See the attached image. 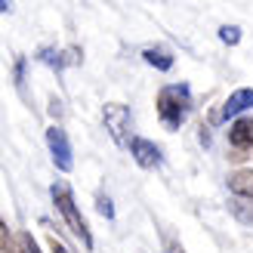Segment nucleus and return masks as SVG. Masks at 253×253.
Masks as SVG:
<instances>
[{
    "label": "nucleus",
    "mask_w": 253,
    "mask_h": 253,
    "mask_svg": "<svg viewBox=\"0 0 253 253\" xmlns=\"http://www.w3.org/2000/svg\"><path fill=\"white\" fill-rule=\"evenodd\" d=\"M192 111V90L188 84H167L158 93V121L167 130H179Z\"/></svg>",
    "instance_id": "nucleus-1"
},
{
    "label": "nucleus",
    "mask_w": 253,
    "mask_h": 253,
    "mask_svg": "<svg viewBox=\"0 0 253 253\" xmlns=\"http://www.w3.org/2000/svg\"><path fill=\"white\" fill-rule=\"evenodd\" d=\"M49 195H53V204H56V210L62 213V219H65V225L71 229V235L78 238V241H81L86 250H93V235H90V225H86V219L81 216L78 204H74V195H71L68 182H62V179H59V182H53Z\"/></svg>",
    "instance_id": "nucleus-2"
},
{
    "label": "nucleus",
    "mask_w": 253,
    "mask_h": 253,
    "mask_svg": "<svg viewBox=\"0 0 253 253\" xmlns=\"http://www.w3.org/2000/svg\"><path fill=\"white\" fill-rule=\"evenodd\" d=\"M102 121H105L108 136L115 139V145L126 148V142H130V136H133V111H130V105L108 102L105 111H102Z\"/></svg>",
    "instance_id": "nucleus-3"
},
{
    "label": "nucleus",
    "mask_w": 253,
    "mask_h": 253,
    "mask_svg": "<svg viewBox=\"0 0 253 253\" xmlns=\"http://www.w3.org/2000/svg\"><path fill=\"white\" fill-rule=\"evenodd\" d=\"M46 145H49V158H53L56 170L71 173V167H74V151H71V142H68V133L62 130L59 124H53L46 130Z\"/></svg>",
    "instance_id": "nucleus-4"
},
{
    "label": "nucleus",
    "mask_w": 253,
    "mask_h": 253,
    "mask_svg": "<svg viewBox=\"0 0 253 253\" xmlns=\"http://www.w3.org/2000/svg\"><path fill=\"white\" fill-rule=\"evenodd\" d=\"M41 65L46 68H53L56 74H62L65 68L71 65H81L84 62V53H81V46H68V49H53V46H41L37 49V56H34Z\"/></svg>",
    "instance_id": "nucleus-5"
},
{
    "label": "nucleus",
    "mask_w": 253,
    "mask_h": 253,
    "mask_svg": "<svg viewBox=\"0 0 253 253\" xmlns=\"http://www.w3.org/2000/svg\"><path fill=\"white\" fill-rule=\"evenodd\" d=\"M126 148H130V155L133 161L139 164L142 170H158L161 164H164V155H161V148L151 142V139H142V136H130V142H126Z\"/></svg>",
    "instance_id": "nucleus-6"
},
{
    "label": "nucleus",
    "mask_w": 253,
    "mask_h": 253,
    "mask_svg": "<svg viewBox=\"0 0 253 253\" xmlns=\"http://www.w3.org/2000/svg\"><path fill=\"white\" fill-rule=\"evenodd\" d=\"M250 108H253V90H250V86H241V90H235V93L222 102V108L213 115V121H216V124L232 121V118L244 115V111H250Z\"/></svg>",
    "instance_id": "nucleus-7"
},
{
    "label": "nucleus",
    "mask_w": 253,
    "mask_h": 253,
    "mask_svg": "<svg viewBox=\"0 0 253 253\" xmlns=\"http://www.w3.org/2000/svg\"><path fill=\"white\" fill-rule=\"evenodd\" d=\"M229 142L235 148H253V118H244V115H238L232 118V126H229Z\"/></svg>",
    "instance_id": "nucleus-8"
},
{
    "label": "nucleus",
    "mask_w": 253,
    "mask_h": 253,
    "mask_svg": "<svg viewBox=\"0 0 253 253\" xmlns=\"http://www.w3.org/2000/svg\"><path fill=\"white\" fill-rule=\"evenodd\" d=\"M229 192L244 201H253V170H235L229 176Z\"/></svg>",
    "instance_id": "nucleus-9"
},
{
    "label": "nucleus",
    "mask_w": 253,
    "mask_h": 253,
    "mask_svg": "<svg viewBox=\"0 0 253 253\" xmlns=\"http://www.w3.org/2000/svg\"><path fill=\"white\" fill-rule=\"evenodd\" d=\"M142 59L148 62L151 68H158V71H170L173 68V53H170V49H164V46H148L145 53H142Z\"/></svg>",
    "instance_id": "nucleus-10"
},
{
    "label": "nucleus",
    "mask_w": 253,
    "mask_h": 253,
    "mask_svg": "<svg viewBox=\"0 0 253 253\" xmlns=\"http://www.w3.org/2000/svg\"><path fill=\"white\" fill-rule=\"evenodd\" d=\"M219 41L225 46H238V43H241V28H238V25H222V28H219Z\"/></svg>",
    "instance_id": "nucleus-11"
},
{
    "label": "nucleus",
    "mask_w": 253,
    "mask_h": 253,
    "mask_svg": "<svg viewBox=\"0 0 253 253\" xmlns=\"http://www.w3.org/2000/svg\"><path fill=\"white\" fill-rule=\"evenodd\" d=\"M19 244H22L25 253H41V247H37V241L31 238V232H22V235H19Z\"/></svg>",
    "instance_id": "nucleus-12"
},
{
    "label": "nucleus",
    "mask_w": 253,
    "mask_h": 253,
    "mask_svg": "<svg viewBox=\"0 0 253 253\" xmlns=\"http://www.w3.org/2000/svg\"><path fill=\"white\" fill-rule=\"evenodd\" d=\"M96 210L102 213L105 219H115V207H111V201H108V198H102V195H99V201H96Z\"/></svg>",
    "instance_id": "nucleus-13"
},
{
    "label": "nucleus",
    "mask_w": 253,
    "mask_h": 253,
    "mask_svg": "<svg viewBox=\"0 0 253 253\" xmlns=\"http://www.w3.org/2000/svg\"><path fill=\"white\" fill-rule=\"evenodd\" d=\"M16 86H19V93L25 90V56L16 59Z\"/></svg>",
    "instance_id": "nucleus-14"
},
{
    "label": "nucleus",
    "mask_w": 253,
    "mask_h": 253,
    "mask_svg": "<svg viewBox=\"0 0 253 253\" xmlns=\"http://www.w3.org/2000/svg\"><path fill=\"white\" fill-rule=\"evenodd\" d=\"M164 253H185V247L179 241H167V244H164Z\"/></svg>",
    "instance_id": "nucleus-15"
},
{
    "label": "nucleus",
    "mask_w": 253,
    "mask_h": 253,
    "mask_svg": "<svg viewBox=\"0 0 253 253\" xmlns=\"http://www.w3.org/2000/svg\"><path fill=\"white\" fill-rule=\"evenodd\" d=\"M6 241H9V229H6V222L0 219V247H3Z\"/></svg>",
    "instance_id": "nucleus-16"
},
{
    "label": "nucleus",
    "mask_w": 253,
    "mask_h": 253,
    "mask_svg": "<svg viewBox=\"0 0 253 253\" xmlns=\"http://www.w3.org/2000/svg\"><path fill=\"white\" fill-rule=\"evenodd\" d=\"M0 253H25V250H22V247H16L12 241H6L3 247H0Z\"/></svg>",
    "instance_id": "nucleus-17"
},
{
    "label": "nucleus",
    "mask_w": 253,
    "mask_h": 253,
    "mask_svg": "<svg viewBox=\"0 0 253 253\" xmlns=\"http://www.w3.org/2000/svg\"><path fill=\"white\" fill-rule=\"evenodd\" d=\"M49 250H53V253H68L65 247H62V244L56 241V238H49Z\"/></svg>",
    "instance_id": "nucleus-18"
},
{
    "label": "nucleus",
    "mask_w": 253,
    "mask_h": 253,
    "mask_svg": "<svg viewBox=\"0 0 253 253\" xmlns=\"http://www.w3.org/2000/svg\"><path fill=\"white\" fill-rule=\"evenodd\" d=\"M12 6H9V0H0V12H9Z\"/></svg>",
    "instance_id": "nucleus-19"
}]
</instances>
